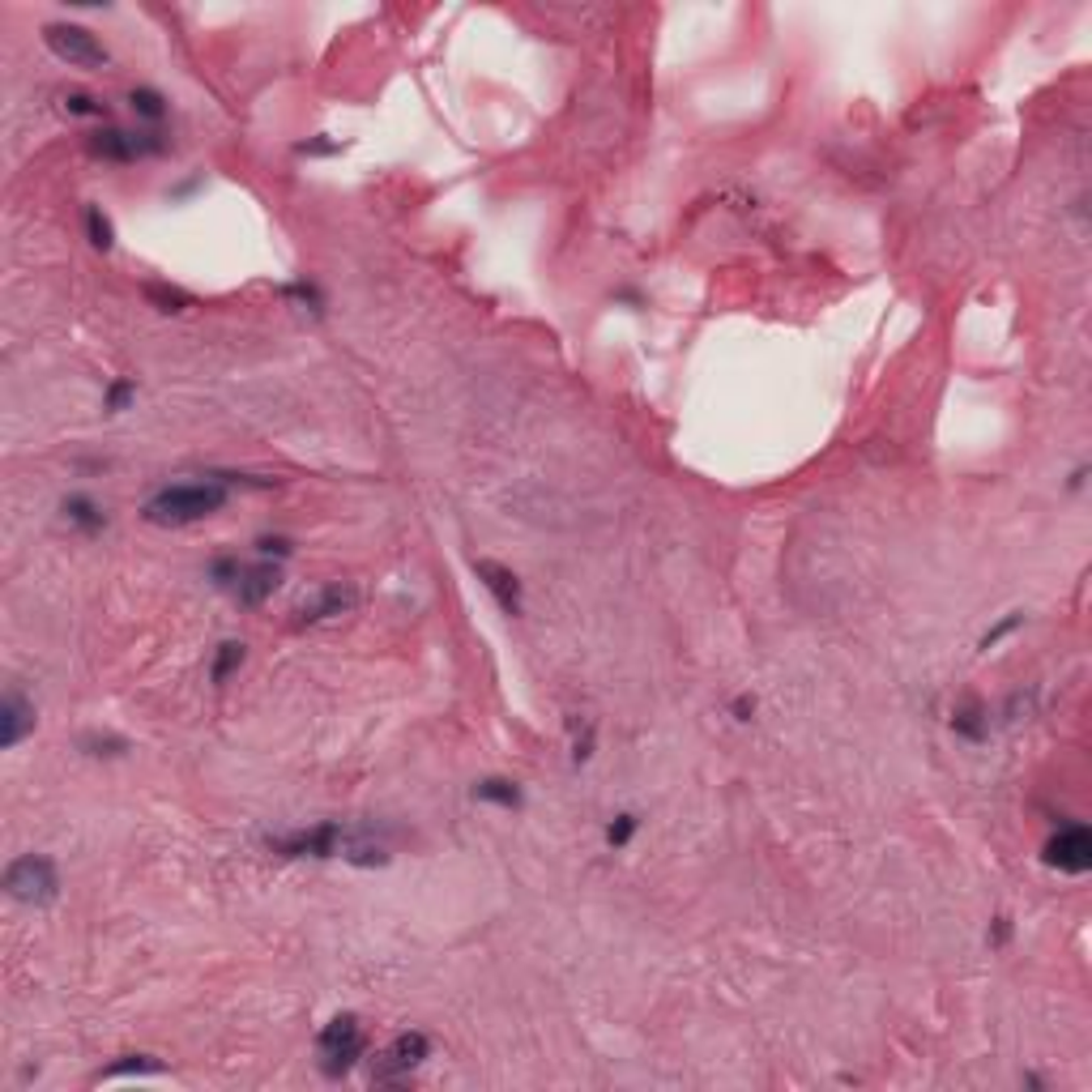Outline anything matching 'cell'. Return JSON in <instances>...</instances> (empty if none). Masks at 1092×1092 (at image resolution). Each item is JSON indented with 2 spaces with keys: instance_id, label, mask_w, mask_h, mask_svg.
<instances>
[{
  "instance_id": "8",
  "label": "cell",
  "mask_w": 1092,
  "mask_h": 1092,
  "mask_svg": "<svg viewBox=\"0 0 1092 1092\" xmlns=\"http://www.w3.org/2000/svg\"><path fill=\"white\" fill-rule=\"evenodd\" d=\"M163 137L158 132H125V129H98L90 132V154L103 158V163H137L145 154L163 150Z\"/></svg>"
},
{
  "instance_id": "9",
  "label": "cell",
  "mask_w": 1092,
  "mask_h": 1092,
  "mask_svg": "<svg viewBox=\"0 0 1092 1092\" xmlns=\"http://www.w3.org/2000/svg\"><path fill=\"white\" fill-rule=\"evenodd\" d=\"M354 606H359V589H354L350 581H334V585L316 589L312 598H303V602L294 606V628H316V623L350 615Z\"/></svg>"
},
{
  "instance_id": "17",
  "label": "cell",
  "mask_w": 1092,
  "mask_h": 1092,
  "mask_svg": "<svg viewBox=\"0 0 1092 1092\" xmlns=\"http://www.w3.org/2000/svg\"><path fill=\"white\" fill-rule=\"evenodd\" d=\"M167 1066L154 1059V1054H125V1063H112L98 1079H116V1075H163Z\"/></svg>"
},
{
  "instance_id": "25",
  "label": "cell",
  "mask_w": 1092,
  "mask_h": 1092,
  "mask_svg": "<svg viewBox=\"0 0 1092 1092\" xmlns=\"http://www.w3.org/2000/svg\"><path fill=\"white\" fill-rule=\"evenodd\" d=\"M65 112L69 116H107V107L90 94H65Z\"/></svg>"
},
{
  "instance_id": "24",
  "label": "cell",
  "mask_w": 1092,
  "mask_h": 1092,
  "mask_svg": "<svg viewBox=\"0 0 1092 1092\" xmlns=\"http://www.w3.org/2000/svg\"><path fill=\"white\" fill-rule=\"evenodd\" d=\"M632 837H636V815L623 811V815H615V819L606 824V845H615V850H623V845H628Z\"/></svg>"
},
{
  "instance_id": "11",
  "label": "cell",
  "mask_w": 1092,
  "mask_h": 1092,
  "mask_svg": "<svg viewBox=\"0 0 1092 1092\" xmlns=\"http://www.w3.org/2000/svg\"><path fill=\"white\" fill-rule=\"evenodd\" d=\"M278 585H282V568L261 559V563H252V568H239V581L231 585V594H235L239 606H265Z\"/></svg>"
},
{
  "instance_id": "23",
  "label": "cell",
  "mask_w": 1092,
  "mask_h": 1092,
  "mask_svg": "<svg viewBox=\"0 0 1092 1092\" xmlns=\"http://www.w3.org/2000/svg\"><path fill=\"white\" fill-rule=\"evenodd\" d=\"M132 397H137V385H132V380H116V385L103 392V410H107V414H120V410H129Z\"/></svg>"
},
{
  "instance_id": "14",
  "label": "cell",
  "mask_w": 1092,
  "mask_h": 1092,
  "mask_svg": "<svg viewBox=\"0 0 1092 1092\" xmlns=\"http://www.w3.org/2000/svg\"><path fill=\"white\" fill-rule=\"evenodd\" d=\"M65 521L73 525V530H81V534H98L107 525L103 508H98L90 495H69L65 499Z\"/></svg>"
},
{
  "instance_id": "15",
  "label": "cell",
  "mask_w": 1092,
  "mask_h": 1092,
  "mask_svg": "<svg viewBox=\"0 0 1092 1092\" xmlns=\"http://www.w3.org/2000/svg\"><path fill=\"white\" fill-rule=\"evenodd\" d=\"M474 799L512 811V806H521V790H517V781H508V777H483L474 785Z\"/></svg>"
},
{
  "instance_id": "22",
  "label": "cell",
  "mask_w": 1092,
  "mask_h": 1092,
  "mask_svg": "<svg viewBox=\"0 0 1092 1092\" xmlns=\"http://www.w3.org/2000/svg\"><path fill=\"white\" fill-rule=\"evenodd\" d=\"M81 752L85 755H98V759H112V755H125L129 752V739H120V734H85L81 739Z\"/></svg>"
},
{
  "instance_id": "16",
  "label": "cell",
  "mask_w": 1092,
  "mask_h": 1092,
  "mask_svg": "<svg viewBox=\"0 0 1092 1092\" xmlns=\"http://www.w3.org/2000/svg\"><path fill=\"white\" fill-rule=\"evenodd\" d=\"M243 666V641H223L214 649V661H210V679L214 683H227L231 674Z\"/></svg>"
},
{
  "instance_id": "1",
  "label": "cell",
  "mask_w": 1092,
  "mask_h": 1092,
  "mask_svg": "<svg viewBox=\"0 0 1092 1092\" xmlns=\"http://www.w3.org/2000/svg\"><path fill=\"white\" fill-rule=\"evenodd\" d=\"M223 504H227V483H223V478H205V483H171L163 491H154V495L145 499L141 512H145V521H150V525L180 530V525L214 517Z\"/></svg>"
},
{
  "instance_id": "19",
  "label": "cell",
  "mask_w": 1092,
  "mask_h": 1092,
  "mask_svg": "<svg viewBox=\"0 0 1092 1092\" xmlns=\"http://www.w3.org/2000/svg\"><path fill=\"white\" fill-rule=\"evenodd\" d=\"M129 107L137 112L141 120H150V125H158V120L167 116V98L154 90V85H137V90L129 94Z\"/></svg>"
},
{
  "instance_id": "3",
  "label": "cell",
  "mask_w": 1092,
  "mask_h": 1092,
  "mask_svg": "<svg viewBox=\"0 0 1092 1092\" xmlns=\"http://www.w3.org/2000/svg\"><path fill=\"white\" fill-rule=\"evenodd\" d=\"M5 892L18 905H52L60 897L56 862L43 854H22L5 866Z\"/></svg>"
},
{
  "instance_id": "4",
  "label": "cell",
  "mask_w": 1092,
  "mask_h": 1092,
  "mask_svg": "<svg viewBox=\"0 0 1092 1092\" xmlns=\"http://www.w3.org/2000/svg\"><path fill=\"white\" fill-rule=\"evenodd\" d=\"M350 837H354V828H341L334 819H325V824H316V828H294V832H282V837H269L265 845L282 858H346Z\"/></svg>"
},
{
  "instance_id": "21",
  "label": "cell",
  "mask_w": 1092,
  "mask_h": 1092,
  "mask_svg": "<svg viewBox=\"0 0 1092 1092\" xmlns=\"http://www.w3.org/2000/svg\"><path fill=\"white\" fill-rule=\"evenodd\" d=\"M568 730H572V759H576V764H585V759L594 755V734H598L594 721H589V717H572Z\"/></svg>"
},
{
  "instance_id": "10",
  "label": "cell",
  "mask_w": 1092,
  "mask_h": 1092,
  "mask_svg": "<svg viewBox=\"0 0 1092 1092\" xmlns=\"http://www.w3.org/2000/svg\"><path fill=\"white\" fill-rule=\"evenodd\" d=\"M474 572H478V581L487 585V594L495 598V606L504 610V615L517 619L521 615V581H517V572L504 568V563H495V559H478Z\"/></svg>"
},
{
  "instance_id": "20",
  "label": "cell",
  "mask_w": 1092,
  "mask_h": 1092,
  "mask_svg": "<svg viewBox=\"0 0 1092 1092\" xmlns=\"http://www.w3.org/2000/svg\"><path fill=\"white\" fill-rule=\"evenodd\" d=\"M85 235H90V243L98 252H107L116 243V231H112V218H107L103 210H98V205H90V210H85Z\"/></svg>"
},
{
  "instance_id": "5",
  "label": "cell",
  "mask_w": 1092,
  "mask_h": 1092,
  "mask_svg": "<svg viewBox=\"0 0 1092 1092\" xmlns=\"http://www.w3.org/2000/svg\"><path fill=\"white\" fill-rule=\"evenodd\" d=\"M43 43L52 47L56 60H65V65H73V69H107L112 65V52L98 43V34L85 30V26H73V22H52V26L43 30Z\"/></svg>"
},
{
  "instance_id": "27",
  "label": "cell",
  "mask_w": 1092,
  "mask_h": 1092,
  "mask_svg": "<svg viewBox=\"0 0 1092 1092\" xmlns=\"http://www.w3.org/2000/svg\"><path fill=\"white\" fill-rule=\"evenodd\" d=\"M256 550H261V559H269V555L286 559V555H290V538H261V543H256Z\"/></svg>"
},
{
  "instance_id": "13",
  "label": "cell",
  "mask_w": 1092,
  "mask_h": 1092,
  "mask_svg": "<svg viewBox=\"0 0 1092 1092\" xmlns=\"http://www.w3.org/2000/svg\"><path fill=\"white\" fill-rule=\"evenodd\" d=\"M952 730L961 734V739H968V743H981L990 734V717H986V704L981 701H973V696H968L964 704H956V717H952Z\"/></svg>"
},
{
  "instance_id": "7",
  "label": "cell",
  "mask_w": 1092,
  "mask_h": 1092,
  "mask_svg": "<svg viewBox=\"0 0 1092 1092\" xmlns=\"http://www.w3.org/2000/svg\"><path fill=\"white\" fill-rule=\"evenodd\" d=\"M1041 854H1046V866H1054L1059 875H1088L1092 870V837L1084 824H1063Z\"/></svg>"
},
{
  "instance_id": "28",
  "label": "cell",
  "mask_w": 1092,
  "mask_h": 1092,
  "mask_svg": "<svg viewBox=\"0 0 1092 1092\" xmlns=\"http://www.w3.org/2000/svg\"><path fill=\"white\" fill-rule=\"evenodd\" d=\"M752 713H755V701H752V696H739V701H734V717L747 721Z\"/></svg>"
},
{
  "instance_id": "2",
  "label": "cell",
  "mask_w": 1092,
  "mask_h": 1092,
  "mask_svg": "<svg viewBox=\"0 0 1092 1092\" xmlns=\"http://www.w3.org/2000/svg\"><path fill=\"white\" fill-rule=\"evenodd\" d=\"M363 1054H367V1033H363V1020L350 1012L334 1015L321 1028V1037H316V1063H321V1071L329 1079H341L346 1071H354Z\"/></svg>"
},
{
  "instance_id": "18",
  "label": "cell",
  "mask_w": 1092,
  "mask_h": 1092,
  "mask_svg": "<svg viewBox=\"0 0 1092 1092\" xmlns=\"http://www.w3.org/2000/svg\"><path fill=\"white\" fill-rule=\"evenodd\" d=\"M145 299H150L158 312H188L192 308V294L188 290L163 286V282H150V286H145Z\"/></svg>"
},
{
  "instance_id": "6",
  "label": "cell",
  "mask_w": 1092,
  "mask_h": 1092,
  "mask_svg": "<svg viewBox=\"0 0 1092 1092\" xmlns=\"http://www.w3.org/2000/svg\"><path fill=\"white\" fill-rule=\"evenodd\" d=\"M432 1059V1037L427 1033H401L392 1037L385 1050L372 1059V1079L376 1084H397V1079H406L410 1071H419V1066Z\"/></svg>"
},
{
  "instance_id": "12",
  "label": "cell",
  "mask_w": 1092,
  "mask_h": 1092,
  "mask_svg": "<svg viewBox=\"0 0 1092 1092\" xmlns=\"http://www.w3.org/2000/svg\"><path fill=\"white\" fill-rule=\"evenodd\" d=\"M30 730H34V704L18 692V687H9L5 701H0V747H5V752H14V747L26 739Z\"/></svg>"
},
{
  "instance_id": "26",
  "label": "cell",
  "mask_w": 1092,
  "mask_h": 1092,
  "mask_svg": "<svg viewBox=\"0 0 1092 1092\" xmlns=\"http://www.w3.org/2000/svg\"><path fill=\"white\" fill-rule=\"evenodd\" d=\"M1020 623H1024V615H1008V619L999 623V628H990L986 636H981V649H995V645L1003 641V636H1012L1015 628H1020Z\"/></svg>"
}]
</instances>
